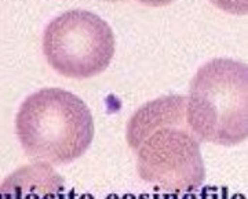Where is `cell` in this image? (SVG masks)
I'll return each instance as SVG.
<instances>
[{
	"instance_id": "3",
	"label": "cell",
	"mask_w": 248,
	"mask_h": 199,
	"mask_svg": "<svg viewBox=\"0 0 248 199\" xmlns=\"http://www.w3.org/2000/svg\"><path fill=\"white\" fill-rule=\"evenodd\" d=\"M186 122L200 141L233 147L248 136V69L232 58L199 68L186 96Z\"/></svg>"
},
{
	"instance_id": "1",
	"label": "cell",
	"mask_w": 248,
	"mask_h": 199,
	"mask_svg": "<svg viewBox=\"0 0 248 199\" xmlns=\"http://www.w3.org/2000/svg\"><path fill=\"white\" fill-rule=\"evenodd\" d=\"M125 138L140 177L153 188L181 194L202 187V141L187 126L185 96L171 94L143 104L128 120Z\"/></svg>"
},
{
	"instance_id": "6",
	"label": "cell",
	"mask_w": 248,
	"mask_h": 199,
	"mask_svg": "<svg viewBox=\"0 0 248 199\" xmlns=\"http://www.w3.org/2000/svg\"><path fill=\"white\" fill-rule=\"evenodd\" d=\"M219 9L229 11L232 14H246L247 0H211Z\"/></svg>"
},
{
	"instance_id": "5",
	"label": "cell",
	"mask_w": 248,
	"mask_h": 199,
	"mask_svg": "<svg viewBox=\"0 0 248 199\" xmlns=\"http://www.w3.org/2000/svg\"><path fill=\"white\" fill-rule=\"evenodd\" d=\"M62 192L63 179L46 162L22 166L0 184V199H62Z\"/></svg>"
},
{
	"instance_id": "2",
	"label": "cell",
	"mask_w": 248,
	"mask_h": 199,
	"mask_svg": "<svg viewBox=\"0 0 248 199\" xmlns=\"http://www.w3.org/2000/svg\"><path fill=\"white\" fill-rule=\"evenodd\" d=\"M94 118L83 100L58 87L28 96L16 118L18 140L36 162L65 165L79 159L94 138Z\"/></svg>"
},
{
	"instance_id": "7",
	"label": "cell",
	"mask_w": 248,
	"mask_h": 199,
	"mask_svg": "<svg viewBox=\"0 0 248 199\" xmlns=\"http://www.w3.org/2000/svg\"><path fill=\"white\" fill-rule=\"evenodd\" d=\"M109 1H124V0H109ZM135 1H140L142 4L152 6V7H160V6H167L174 0H135Z\"/></svg>"
},
{
	"instance_id": "4",
	"label": "cell",
	"mask_w": 248,
	"mask_h": 199,
	"mask_svg": "<svg viewBox=\"0 0 248 199\" xmlns=\"http://www.w3.org/2000/svg\"><path fill=\"white\" fill-rule=\"evenodd\" d=\"M109 24L87 10H69L46 27L43 53L54 71L72 79L104 72L115 55Z\"/></svg>"
}]
</instances>
